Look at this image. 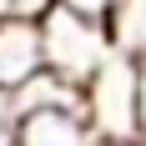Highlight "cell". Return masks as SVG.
I'll return each instance as SVG.
<instances>
[{
	"instance_id": "cell-1",
	"label": "cell",
	"mask_w": 146,
	"mask_h": 146,
	"mask_svg": "<svg viewBox=\"0 0 146 146\" xmlns=\"http://www.w3.org/2000/svg\"><path fill=\"white\" fill-rule=\"evenodd\" d=\"M40 45H45V71H56L71 86H86L116 56L111 25L101 15H86L76 5H66V0H50L40 10Z\"/></svg>"
},
{
	"instance_id": "cell-2",
	"label": "cell",
	"mask_w": 146,
	"mask_h": 146,
	"mask_svg": "<svg viewBox=\"0 0 146 146\" xmlns=\"http://www.w3.org/2000/svg\"><path fill=\"white\" fill-rule=\"evenodd\" d=\"M86 116L101 136V146H136L141 126H136V60L111 56L101 71L86 81Z\"/></svg>"
},
{
	"instance_id": "cell-3",
	"label": "cell",
	"mask_w": 146,
	"mask_h": 146,
	"mask_svg": "<svg viewBox=\"0 0 146 146\" xmlns=\"http://www.w3.org/2000/svg\"><path fill=\"white\" fill-rule=\"evenodd\" d=\"M10 136H15V146H101V136H96V126L86 116V101L20 111Z\"/></svg>"
},
{
	"instance_id": "cell-4",
	"label": "cell",
	"mask_w": 146,
	"mask_h": 146,
	"mask_svg": "<svg viewBox=\"0 0 146 146\" xmlns=\"http://www.w3.org/2000/svg\"><path fill=\"white\" fill-rule=\"evenodd\" d=\"M45 71V45H40V15H10L0 20V91L15 96L30 76Z\"/></svg>"
},
{
	"instance_id": "cell-5",
	"label": "cell",
	"mask_w": 146,
	"mask_h": 146,
	"mask_svg": "<svg viewBox=\"0 0 146 146\" xmlns=\"http://www.w3.org/2000/svg\"><path fill=\"white\" fill-rule=\"evenodd\" d=\"M106 25H111V40H116L121 56L146 60V0H116Z\"/></svg>"
},
{
	"instance_id": "cell-6",
	"label": "cell",
	"mask_w": 146,
	"mask_h": 146,
	"mask_svg": "<svg viewBox=\"0 0 146 146\" xmlns=\"http://www.w3.org/2000/svg\"><path fill=\"white\" fill-rule=\"evenodd\" d=\"M50 0H0V20H10V15H40Z\"/></svg>"
},
{
	"instance_id": "cell-7",
	"label": "cell",
	"mask_w": 146,
	"mask_h": 146,
	"mask_svg": "<svg viewBox=\"0 0 146 146\" xmlns=\"http://www.w3.org/2000/svg\"><path fill=\"white\" fill-rule=\"evenodd\" d=\"M136 126H141V141H146V60H136Z\"/></svg>"
},
{
	"instance_id": "cell-8",
	"label": "cell",
	"mask_w": 146,
	"mask_h": 146,
	"mask_svg": "<svg viewBox=\"0 0 146 146\" xmlns=\"http://www.w3.org/2000/svg\"><path fill=\"white\" fill-rule=\"evenodd\" d=\"M66 5H76L86 15H101V20H111V10H116V0H66Z\"/></svg>"
},
{
	"instance_id": "cell-9",
	"label": "cell",
	"mask_w": 146,
	"mask_h": 146,
	"mask_svg": "<svg viewBox=\"0 0 146 146\" xmlns=\"http://www.w3.org/2000/svg\"><path fill=\"white\" fill-rule=\"evenodd\" d=\"M10 126H15V101L5 96V91H0V136L10 131Z\"/></svg>"
},
{
	"instance_id": "cell-10",
	"label": "cell",
	"mask_w": 146,
	"mask_h": 146,
	"mask_svg": "<svg viewBox=\"0 0 146 146\" xmlns=\"http://www.w3.org/2000/svg\"><path fill=\"white\" fill-rule=\"evenodd\" d=\"M0 146H15V136H10V131H5V136H0Z\"/></svg>"
}]
</instances>
